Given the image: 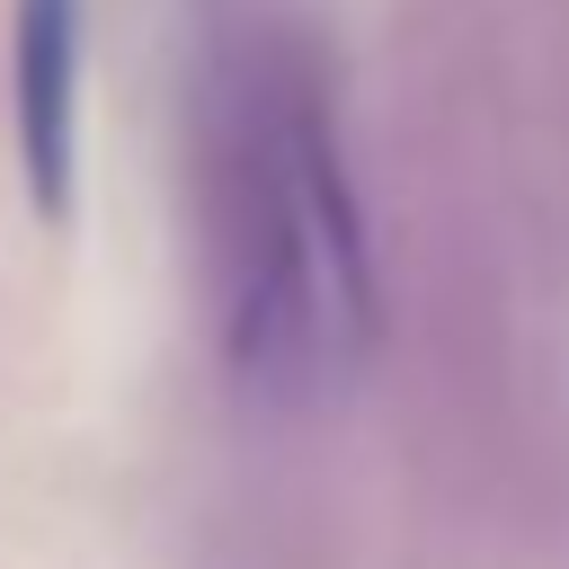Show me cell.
I'll return each mask as SVG.
<instances>
[{"instance_id":"cell-1","label":"cell","mask_w":569,"mask_h":569,"mask_svg":"<svg viewBox=\"0 0 569 569\" xmlns=\"http://www.w3.org/2000/svg\"><path fill=\"white\" fill-rule=\"evenodd\" d=\"M71 98H80V0H18V151L44 222L71 213Z\"/></svg>"}]
</instances>
